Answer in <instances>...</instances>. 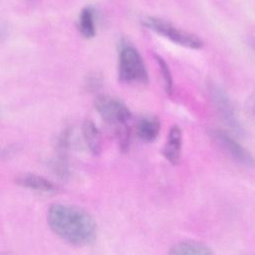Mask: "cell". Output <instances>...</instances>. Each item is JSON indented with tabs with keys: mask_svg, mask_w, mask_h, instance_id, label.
<instances>
[{
	"mask_svg": "<svg viewBox=\"0 0 255 255\" xmlns=\"http://www.w3.org/2000/svg\"><path fill=\"white\" fill-rule=\"evenodd\" d=\"M47 220L59 237L73 245H91L97 238L96 221L82 208L68 204H53L48 210Z\"/></svg>",
	"mask_w": 255,
	"mask_h": 255,
	"instance_id": "cell-1",
	"label": "cell"
},
{
	"mask_svg": "<svg viewBox=\"0 0 255 255\" xmlns=\"http://www.w3.org/2000/svg\"><path fill=\"white\" fill-rule=\"evenodd\" d=\"M95 109L101 118L114 128L122 149L126 150L129 145L130 137L128 122L131 119V113L129 109L119 99L105 95L95 100Z\"/></svg>",
	"mask_w": 255,
	"mask_h": 255,
	"instance_id": "cell-2",
	"label": "cell"
},
{
	"mask_svg": "<svg viewBox=\"0 0 255 255\" xmlns=\"http://www.w3.org/2000/svg\"><path fill=\"white\" fill-rule=\"evenodd\" d=\"M119 79L128 84L144 85L148 82L145 63L137 49L129 42L123 40L119 44Z\"/></svg>",
	"mask_w": 255,
	"mask_h": 255,
	"instance_id": "cell-3",
	"label": "cell"
},
{
	"mask_svg": "<svg viewBox=\"0 0 255 255\" xmlns=\"http://www.w3.org/2000/svg\"><path fill=\"white\" fill-rule=\"evenodd\" d=\"M141 23L145 28L153 31L154 33L168 39L169 41L181 47L198 50L201 49L204 45L203 41L195 34L182 30L166 20L148 16L143 18L141 20Z\"/></svg>",
	"mask_w": 255,
	"mask_h": 255,
	"instance_id": "cell-4",
	"label": "cell"
},
{
	"mask_svg": "<svg viewBox=\"0 0 255 255\" xmlns=\"http://www.w3.org/2000/svg\"><path fill=\"white\" fill-rule=\"evenodd\" d=\"M207 89H208V95L213 103L215 110L217 111L219 116L222 118L226 126H228L229 128L232 129L237 134L239 135L244 134L245 132L244 128L239 121V118L236 114L234 106L229 96L224 91V89L215 83H210Z\"/></svg>",
	"mask_w": 255,
	"mask_h": 255,
	"instance_id": "cell-5",
	"label": "cell"
},
{
	"mask_svg": "<svg viewBox=\"0 0 255 255\" xmlns=\"http://www.w3.org/2000/svg\"><path fill=\"white\" fill-rule=\"evenodd\" d=\"M209 135L223 152L236 162L249 167L255 165V158L252 153L225 130L213 128L209 131Z\"/></svg>",
	"mask_w": 255,
	"mask_h": 255,
	"instance_id": "cell-6",
	"label": "cell"
},
{
	"mask_svg": "<svg viewBox=\"0 0 255 255\" xmlns=\"http://www.w3.org/2000/svg\"><path fill=\"white\" fill-rule=\"evenodd\" d=\"M183 142L182 129L178 126H172L167 133V138L162 149V154L172 164H177L181 157Z\"/></svg>",
	"mask_w": 255,
	"mask_h": 255,
	"instance_id": "cell-7",
	"label": "cell"
},
{
	"mask_svg": "<svg viewBox=\"0 0 255 255\" xmlns=\"http://www.w3.org/2000/svg\"><path fill=\"white\" fill-rule=\"evenodd\" d=\"M160 132V123L157 118L144 116L140 118L135 126V133L143 142H152Z\"/></svg>",
	"mask_w": 255,
	"mask_h": 255,
	"instance_id": "cell-8",
	"label": "cell"
},
{
	"mask_svg": "<svg viewBox=\"0 0 255 255\" xmlns=\"http://www.w3.org/2000/svg\"><path fill=\"white\" fill-rule=\"evenodd\" d=\"M17 183L32 190L51 193L57 190L55 184L49 179L36 174H22L17 178Z\"/></svg>",
	"mask_w": 255,
	"mask_h": 255,
	"instance_id": "cell-9",
	"label": "cell"
},
{
	"mask_svg": "<svg viewBox=\"0 0 255 255\" xmlns=\"http://www.w3.org/2000/svg\"><path fill=\"white\" fill-rule=\"evenodd\" d=\"M169 253L174 255H210L213 254V250L201 242L185 240L170 247Z\"/></svg>",
	"mask_w": 255,
	"mask_h": 255,
	"instance_id": "cell-10",
	"label": "cell"
},
{
	"mask_svg": "<svg viewBox=\"0 0 255 255\" xmlns=\"http://www.w3.org/2000/svg\"><path fill=\"white\" fill-rule=\"evenodd\" d=\"M85 141L94 154H99L102 150V134L98 127L92 121H86L83 126Z\"/></svg>",
	"mask_w": 255,
	"mask_h": 255,
	"instance_id": "cell-11",
	"label": "cell"
},
{
	"mask_svg": "<svg viewBox=\"0 0 255 255\" xmlns=\"http://www.w3.org/2000/svg\"><path fill=\"white\" fill-rule=\"evenodd\" d=\"M79 30L85 38H93L96 35L95 13L93 8L85 7L80 14Z\"/></svg>",
	"mask_w": 255,
	"mask_h": 255,
	"instance_id": "cell-12",
	"label": "cell"
},
{
	"mask_svg": "<svg viewBox=\"0 0 255 255\" xmlns=\"http://www.w3.org/2000/svg\"><path fill=\"white\" fill-rule=\"evenodd\" d=\"M154 58L157 62L159 71H160V75L163 81V85H164V90L166 92L167 95H172L173 91H174V83H173V77L170 71L169 66L167 65V63L165 62V60L163 58H161L159 55H154Z\"/></svg>",
	"mask_w": 255,
	"mask_h": 255,
	"instance_id": "cell-13",
	"label": "cell"
},
{
	"mask_svg": "<svg viewBox=\"0 0 255 255\" xmlns=\"http://www.w3.org/2000/svg\"><path fill=\"white\" fill-rule=\"evenodd\" d=\"M246 111L249 117L255 122V94L248 97L246 101Z\"/></svg>",
	"mask_w": 255,
	"mask_h": 255,
	"instance_id": "cell-14",
	"label": "cell"
},
{
	"mask_svg": "<svg viewBox=\"0 0 255 255\" xmlns=\"http://www.w3.org/2000/svg\"><path fill=\"white\" fill-rule=\"evenodd\" d=\"M101 82H102L101 78H99L98 76H92L88 80V87L92 90H97L98 88L101 87Z\"/></svg>",
	"mask_w": 255,
	"mask_h": 255,
	"instance_id": "cell-15",
	"label": "cell"
}]
</instances>
